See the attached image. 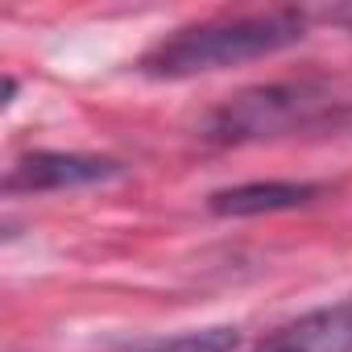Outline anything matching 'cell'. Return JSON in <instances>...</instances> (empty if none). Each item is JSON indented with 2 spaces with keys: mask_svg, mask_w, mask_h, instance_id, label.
Listing matches in <instances>:
<instances>
[{
  "mask_svg": "<svg viewBox=\"0 0 352 352\" xmlns=\"http://www.w3.org/2000/svg\"><path fill=\"white\" fill-rule=\"evenodd\" d=\"M253 352H352V302L319 307V311L278 327Z\"/></svg>",
  "mask_w": 352,
  "mask_h": 352,
  "instance_id": "4",
  "label": "cell"
},
{
  "mask_svg": "<svg viewBox=\"0 0 352 352\" xmlns=\"http://www.w3.org/2000/svg\"><path fill=\"white\" fill-rule=\"evenodd\" d=\"M120 174V162L112 157H91V153H30L21 157L9 179L5 191H63V187H87V183H108Z\"/></svg>",
  "mask_w": 352,
  "mask_h": 352,
  "instance_id": "3",
  "label": "cell"
},
{
  "mask_svg": "<svg viewBox=\"0 0 352 352\" xmlns=\"http://www.w3.org/2000/svg\"><path fill=\"white\" fill-rule=\"evenodd\" d=\"M319 195L315 183H245L212 195L216 216H265V212H290Z\"/></svg>",
  "mask_w": 352,
  "mask_h": 352,
  "instance_id": "5",
  "label": "cell"
},
{
  "mask_svg": "<svg viewBox=\"0 0 352 352\" xmlns=\"http://www.w3.org/2000/svg\"><path fill=\"white\" fill-rule=\"evenodd\" d=\"M302 13H253V17H216L187 25L179 34L162 38L145 58L141 71L153 79H191L208 71H224L236 63H253L278 54L302 38Z\"/></svg>",
  "mask_w": 352,
  "mask_h": 352,
  "instance_id": "1",
  "label": "cell"
},
{
  "mask_svg": "<svg viewBox=\"0 0 352 352\" xmlns=\"http://www.w3.org/2000/svg\"><path fill=\"white\" fill-rule=\"evenodd\" d=\"M327 112V91L315 83H274V87H253L245 96H236L232 104H224L212 124L208 137L212 141H261V137H278L302 124H315Z\"/></svg>",
  "mask_w": 352,
  "mask_h": 352,
  "instance_id": "2",
  "label": "cell"
},
{
  "mask_svg": "<svg viewBox=\"0 0 352 352\" xmlns=\"http://www.w3.org/2000/svg\"><path fill=\"white\" fill-rule=\"evenodd\" d=\"M241 336L232 327H204V331H183L174 340H157V344H145V348H133V352H236Z\"/></svg>",
  "mask_w": 352,
  "mask_h": 352,
  "instance_id": "6",
  "label": "cell"
}]
</instances>
